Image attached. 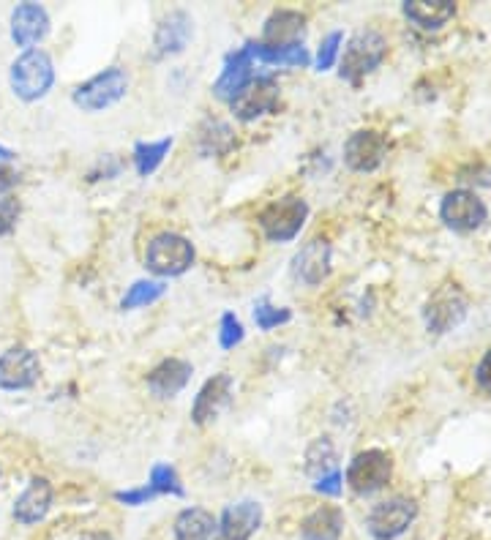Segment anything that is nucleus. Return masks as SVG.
Listing matches in <instances>:
<instances>
[{
	"mask_svg": "<svg viewBox=\"0 0 491 540\" xmlns=\"http://www.w3.org/2000/svg\"><path fill=\"white\" fill-rule=\"evenodd\" d=\"M254 320H257V328L260 330H273L284 325V322H290L292 314L290 309H279V306H273L268 300H260L254 306Z\"/></svg>",
	"mask_w": 491,
	"mask_h": 540,
	"instance_id": "obj_30",
	"label": "nucleus"
},
{
	"mask_svg": "<svg viewBox=\"0 0 491 540\" xmlns=\"http://www.w3.org/2000/svg\"><path fill=\"white\" fill-rule=\"evenodd\" d=\"M344 532V513L333 505L311 510L301 524L303 540H339Z\"/></svg>",
	"mask_w": 491,
	"mask_h": 540,
	"instance_id": "obj_24",
	"label": "nucleus"
},
{
	"mask_svg": "<svg viewBox=\"0 0 491 540\" xmlns=\"http://www.w3.org/2000/svg\"><path fill=\"white\" fill-rule=\"evenodd\" d=\"M14 159V153H11L9 148H3V145H0V164H6V161H11Z\"/></svg>",
	"mask_w": 491,
	"mask_h": 540,
	"instance_id": "obj_39",
	"label": "nucleus"
},
{
	"mask_svg": "<svg viewBox=\"0 0 491 540\" xmlns=\"http://www.w3.org/2000/svg\"><path fill=\"white\" fill-rule=\"evenodd\" d=\"M191 374H194L191 363H186V360L181 358H167L161 360L156 369H151V374H148V388H151L156 399H175V396L189 385Z\"/></svg>",
	"mask_w": 491,
	"mask_h": 540,
	"instance_id": "obj_21",
	"label": "nucleus"
},
{
	"mask_svg": "<svg viewBox=\"0 0 491 540\" xmlns=\"http://www.w3.org/2000/svg\"><path fill=\"white\" fill-rule=\"evenodd\" d=\"M175 540H221L219 519L205 508H186L175 519Z\"/></svg>",
	"mask_w": 491,
	"mask_h": 540,
	"instance_id": "obj_22",
	"label": "nucleus"
},
{
	"mask_svg": "<svg viewBox=\"0 0 491 540\" xmlns=\"http://www.w3.org/2000/svg\"><path fill=\"white\" fill-rule=\"evenodd\" d=\"M232 399V377L230 374H216L211 380L202 385V390L194 399V407H191V420L197 426H208L211 420H216L221 415V410L230 404Z\"/></svg>",
	"mask_w": 491,
	"mask_h": 540,
	"instance_id": "obj_14",
	"label": "nucleus"
},
{
	"mask_svg": "<svg viewBox=\"0 0 491 540\" xmlns=\"http://www.w3.org/2000/svg\"><path fill=\"white\" fill-rule=\"evenodd\" d=\"M39 377L41 360L28 347H11L0 355V390H28Z\"/></svg>",
	"mask_w": 491,
	"mask_h": 540,
	"instance_id": "obj_10",
	"label": "nucleus"
},
{
	"mask_svg": "<svg viewBox=\"0 0 491 540\" xmlns=\"http://www.w3.org/2000/svg\"><path fill=\"white\" fill-rule=\"evenodd\" d=\"M475 382H478V388L491 393V350H486V355L478 363V369H475Z\"/></svg>",
	"mask_w": 491,
	"mask_h": 540,
	"instance_id": "obj_36",
	"label": "nucleus"
},
{
	"mask_svg": "<svg viewBox=\"0 0 491 540\" xmlns=\"http://www.w3.org/2000/svg\"><path fill=\"white\" fill-rule=\"evenodd\" d=\"M164 292H167L164 281H153V279L134 281V284L129 287V292L123 295L121 309L131 311V309H142V306H151V303H156L159 298H164Z\"/></svg>",
	"mask_w": 491,
	"mask_h": 540,
	"instance_id": "obj_26",
	"label": "nucleus"
},
{
	"mask_svg": "<svg viewBox=\"0 0 491 540\" xmlns=\"http://www.w3.org/2000/svg\"><path fill=\"white\" fill-rule=\"evenodd\" d=\"M262 527V505L254 500L235 502L224 510L219 521L221 540H251Z\"/></svg>",
	"mask_w": 491,
	"mask_h": 540,
	"instance_id": "obj_19",
	"label": "nucleus"
},
{
	"mask_svg": "<svg viewBox=\"0 0 491 540\" xmlns=\"http://www.w3.org/2000/svg\"><path fill=\"white\" fill-rule=\"evenodd\" d=\"M404 17L423 30H440L456 17L451 0H410L404 3Z\"/></svg>",
	"mask_w": 491,
	"mask_h": 540,
	"instance_id": "obj_23",
	"label": "nucleus"
},
{
	"mask_svg": "<svg viewBox=\"0 0 491 540\" xmlns=\"http://www.w3.org/2000/svg\"><path fill=\"white\" fill-rule=\"evenodd\" d=\"M309 472L314 475V478L320 480L325 478V475H331L333 470H336V453H333V445L331 440H317L314 445L309 448Z\"/></svg>",
	"mask_w": 491,
	"mask_h": 540,
	"instance_id": "obj_28",
	"label": "nucleus"
},
{
	"mask_svg": "<svg viewBox=\"0 0 491 540\" xmlns=\"http://www.w3.org/2000/svg\"><path fill=\"white\" fill-rule=\"evenodd\" d=\"M251 58L271 63V66H287V69H303L309 66V52L303 44H290V47H265V44H246Z\"/></svg>",
	"mask_w": 491,
	"mask_h": 540,
	"instance_id": "obj_25",
	"label": "nucleus"
},
{
	"mask_svg": "<svg viewBox=\"0 0 491 540\" xmlns=\"http://www.w3.org/2000/svg\"><path fill=\"white\" fill-rule=\"evenodd\" d=\"M153 497H156V491H153L151 486H142V489L134 491H118V494H115V500L126 502V505H145V502H151Z\"/></svg>",
	"mask_w": 491,
	"mask_h": 540,
	"instance_id": "obj_34",
	"label": "nucleus"
},
{
	"mask_svg": "<svg viewBox=\"0 0 491 540\" xmlns=\"http://www.w3.org/2000/svg\"><path fill=\"white\" fill-rule=\"evenodd\" d=\"M172 148V137H167V140L161 142H140L137 148H134V167H137V172H140L142 178H148L151 172H156V167H159L161 161H164V156L170 153Z\"/></svg>",
	"mask_w": 491,
	"mask_h": 540,
	"instance_id": "obj_27",
	"label": "nucleus"
},
{
	"mask_svg": "<svg viewBox=\"0 0 491 540\" xmlns=\"http://www.w3.org/2000/svg\"><path fill=\"white\" fill-rule=\"evenodd\" d=\"M341 41H344V33H341V30H333L331 36L322 41L320 52H317V69L320 71L331 69L333 63H336V58H339Z\"/></svg>",
	"mask_w": 491,
	"mask_h": 540,
	"instance_id": "obj_32",
	"label": "nucleus"
},
{
	"mask_svg": "<svg viewBox=\"0 0 491 540\" xmlns=\"http://www.w3.org/2000/svg\"><path fill=\"white\" fill-rule=\"evenodd\" d=\"M393 475V461L382 450H363L347 467V483L355 494H374L388 486Z\"/></svg>",
	"mask_w": 491,
	"mask_h": 540,
	"instance_id": "obj_7",
	"label": "nucleus"
},
{
	"mask_svg": "<svg viewBox=\"0 0 491 540\" xmlns=\"http://www.w3.org/2000/svg\"><path fill=\"white\" fill-rule=\"evenodd\" d=\"M418 519V505L407 497H393L374 505L366 516V530L374 540H396Z\"/></svg>",
	"mask_w": 491,
	"mask_h": 540,
	"instance_id": "obj_6",
	"label": "nucleus"
},
{
	"mask_svg": "<svg viewBox=\"0 0 491 540\" xmlns=\"http://www.w3.org/2000/svg\"><path fill=\"white\" fill-rule=\"evenodd\" d=\"M50 33V14L41 3H20L11 11V39L22 50H36L39 41Z\"/></svg>",
	"mask_w": 491,
	"mask_h": 540,
	"instance_id": "obj_12",
	"label": "nucleus"
},
{
	"mask_svg": "<svg viewBox=\"0 0 491 540\" xmlns=\"http://www.w3.org/2000/svg\"><path fill=\"white\" fill-rule=\"evenodd\" d=\"M9 82L14 96H20L22 101L44 99L52 90V85H55L52 58L44 50L22 52L20 58L11 63Z\"/></svg>",
	"mask_w": 491,
	"mask_h": 540,
	"instance_id": "obj_1",
	"label": "nucleus"
},
{
	"mask_svg": "<svg viewBox=\"0 0 491 540\" xmlns=\"http://www.w3.org/2000/svg\"><path fill=\"white\" fill-rule=\"evenodd\" d=\"M20 213H22V205L17 197H11V194L0 197V238L14 232L17 221H20Z\"/></svg>",
	"mask_w": 491,
	"mask_h": 540,
	"instance_id": "obj_31",
	"label": "nucleus"
},
{
	"mask_svg": "<svg viewBox=\"0 0 491 540\" xmlns=\"http://www.w3.org/2000/svg\"><path fill=\"white\" fill-rule=\"evenodd\" d=\"M145 265L161 279L181 276L194 265V246L178 232H161L148 243Z\"/></svg>",
	"mask_w": 491,
	"mask_h": 540,
	"instance_id": "obj_4",
	"label": "nucleus"
},
{
	"mask_svg": "<svg viewBox=\"0 0 491 540\" xmlns=\"http://www.w3.org/2000/svg\"><path fill=\"white\" fill-rule=\"evenodd\" d=\"M17 183H20V175L11 170V167H6V164H0V194L11 191Z\"/></svg>",
	"mask_w": 491,
	"mask_h": 540,
	"instance_id": "obj_37",
	"label": "nucleus"
},
{
	"mask_svg": "<svg viewBox=\"0 0 491 540\" xmlns=\"http://www.w3.org/2000/svg\"><path fill=\"white\" fill-rule=\"evenodd\" d=\"M52 500H55V489L47 478H33L28 483V489L22 491L20 497L14 500V519L31 527V524H39L52 508Z\"/></svg>",
	"mask_w": 491,
	"mask_h": 540,
	"instance_id": "obj_17",
	"label": "nucleus"
},
{
	"mask_svg": "<svg viewBox=\"0 0 491 540\" xmlns=\"http://www.w3.org/2000/svg\"><path fill=\"white\" fill-rule=\"evenodd\" d=\"M388 156V140L385 134L374 129H361L350 134L344 145V161L355 172H374Z\"/></svg>",
	"mask_w": 491,
	"mask_h": 540,
	"instance_id": "obj_11",
	"label": "nucleus"
},
{
	"mask_svg": "<svg viewBox=\"0 0 491 540\" xmlns=\"http://www.w3.org/2000/svg\"><path fill=\"white\" fill-rule=\"evenodd\" d=\"M221 347L224 350H232L235 344H241L243 341V325L241 320L235 317V314H224L221 317Z\"/></svg>",
	"mask_w": 491,
	"mask_h": 540,
	"instance_id": "obj_33",
	"label": "nucleus"
},
{
	"mask_svg": "<svg viewBox=\"0 0 491 540\" xmlns=\"http://www.w3.org/2000/svg\"><path fill=\"white\" fill-rule=\"evenodd\" d=\"M191 33H194V22H191L186 11L175 9L170 11V14H164V20H161L159 28H156V36H153L156 55H161V58L181 55V52L189 47Z\"/></svg>",
	"mask_w": 491,
	"mask_h": 540,
	"instance_id": "obj_15",
	"label": "nucleus"
},
{
	"mask_svg": "<svg viewBox=\"0 0 491 540\" xmlns=\"http://www.w3.org/2000/svg\"><path fill=\"white\" fill-rule=\"evenodd\" d=\"M292 273L295 279L303 281L306 287H320L322 281L331 273V243L314 238L303 246L295 260H292Z\"/></svg>",
	"mask_w": 491,
	"mask_h": 540,
	"instance_id": "obj_13",
	"label": "nucleus"
},
{
	"mask_svg": "<svg viewBox=\"0 0 491 540\" xmlns=\"http://www.w3.org/2000/svg\"><path fill=\"white\" fill-rule=\"evenodd\" d=\"M385 55H388V41L382 39V33H377V30L355 33L347 44V50L341 52V80L358 85L363 77H369L371 71H377Z\"/></svg>",
	"mask_w": 491,
	"mask_h": 540,
	"instance_id": "obj_2",
	"label": "nucleus"
},
{
	"mask_svg": "<svg viewBox=\"0 0 491 540\" xmlns=\"http://www.w3.org/2000/svg\"><path fill=\"white\" fill-rule=\"evenodd\" d=\"M156 494H175V497H183V486L178 472L172 470L170 464H156L151 470V483H148Z\"/></svg>",
	"mask_w": 491,
	"mask_h": 540,
	"instance_id": "obj_29",
	"label": "nucleus"
},
{
	"mask_svg": "<svg viewBox=\"0 0 491 540\" xmlns=\"http://www.w3.org/2000/svg\"><path fill=\"white\" fill-rule=\"evenodd\" d=\"M309 219V205L301 197H281L260 213V227L273 243H290L301 235Z\"/></svg>",
	"mask_w": 491,
	"mask_h": 540,
	"instance_id": "obj_5",
	"label": "nucleus"
},
{
	"mask_svg": "<svg viewBox=\"0 0 491 540\" xmlns=\"http://www.w3.org/2000/svg\"><path fill=\"white\" fill-rule=\"evenodd\" d=\"M467 314V300L461 295L456 287H445L434 298L429 300L426 306V325L434 333H448L451 328H456Z\"/></svg>",
	"mask_w": 491,
	"mask_h": 540,
	"instance_id": "obj_16",
	"label": "nucleus"
},
{
	"mask_svg": "<svg viewBox=\"0 0 491 540\" xmlns=\"http://www.w3.org/2000/svg\"><path fill=\"white\" fill-rule=\"evenodd\" d=\"M251 80H254V58H251L249 47H241V50L232 52L230 58H227L221 77L213 85V93H216V99L230 104Z\"/></svg>",
	"mask_w": 491,
	"mask_h": 540,
	"instance_id": "obj_18",
	"label": "nucleus"
},
{
	"mask_svg": "<svg viewBox=\"0 0 491 540\" xmlns=\"http://www.w3.org/2000/svg\"><path fill=\"white\" fill-rule=\"evenodd\" d=\"M82 540H112V538L107 535V532H88Z\"/></svg>",
	"mask_w": 491,
	"mask_h": 540,
	"instance_id": "obj_38",
	"label": "nucleus"
},
{
	"mask_svg": "<svg viewBox=\"0 0 491 540\" xmlns=\"http://www.w3.org/2000/svg\"><path fill=\"white\" fill-rule=\"evenodd\" d=\"M314 491H320V494H328V497H339L341 494V472L333 470L331 475H325L314 483Z\"/></svg>",
	"mask_w": 491,
	"mask_h": 540,
	"instance_id": "obj_35",
	"label": "nucleus"
},
{
	"mask_svg": "<svg viewBox=\"0 0 491 540\" xmlns=\"http://www.w3.org/2000/svg\"><path fill=\"white\" fill-rule=\"evenodd\" d=\"M303 33H306V14L279 9L265 20L260 44H265V47H290V44H301Z\"/></svg>",
	"mask_w": 491,
	"mask_h": 540,
	"instance_id": "obj_20",
	"label": "nucleus"
},
{
	"mask_svg": "<svg viewBox=\"0 0 491 540\" xmlns=\"http://www.w3.org/2000/svg\"><path fill=\"white\" fill-rule=\"evenodd\" d=\"M126 90H129V74L121 66H110L88 82L77 85L71 99L82 112H104L110 110L112 104H118L126 96Z\"/></svg>",
	"mask_w": 491,
	"mask_h": 540,
	"instance_id": "obj_3",
	"label": "nucleus"
},
{
	"mask_svg": "<svg viewBox=\"0 0 491 540\" xmlns=\"http://www.w3.org/2000/svg\"><path fill=\"white\" fill-rule=\"evenodd\" d=\"M440 216L442 221L456 232H472L481 227L486 216H489V210H486V202L475 194V191L459 189L451 191L440 205Z\"/></svg>",
	"mask_w": 491,
	"mask_h": 540,
	"instance_id": "obj_9",
	"label": "nucleus"
},
{
	"mask_svg": "<svg viewBox=\"0 0 491 540\" xmlns=\"http://www.w3.org/2000/svg\"><path fill=\"white\" fill-rule=\"evenodd\" d=\"M281 88L279 82L273 80L271 74H262V77H254V80L246 85V88L230 101L232 112L238 120H257L262 115H268L279 107Z\"/></svg>",
	"mask_w": 491,
	"mask_h": 540,
	"instance_id": "obj_8",
	"label": "nucleus"
}]
</instances>
